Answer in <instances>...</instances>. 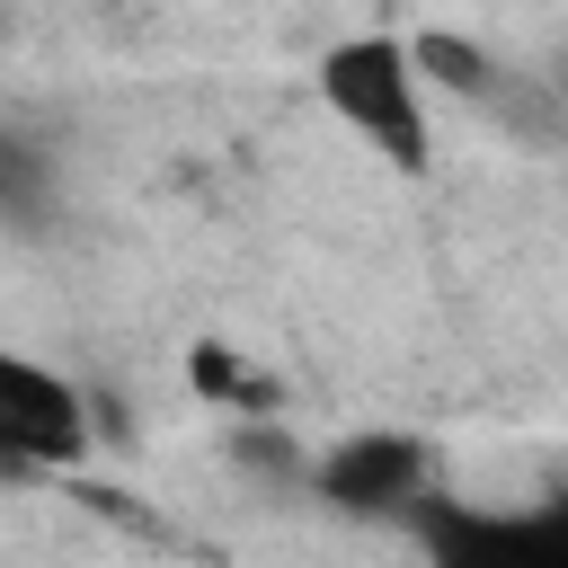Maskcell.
<instances>
[{"instance_id": "6da1fadb", "label": "cell", "mask_w": 568, "mask_h": 568, "mask_svg": "<svg viewBox=\"0 0 568 568\" xmlns=\"http://www.w3.org/2000/svg\"><path fill=\"white\" fill-rule=\"evenodd\" d=\"M320 106L399 178H426L435 160V98L408 62V36L390 27H364V36H337L320 53Z\"/></svg>"}, {"instance_id": "7a4b0ae2", "label": "cell", "mask_w": 568, "mask_h": 568, "mask_svg": "<svg viewBox=\"0 0 568 568\" xmlns=\"http://www.w3.org/2000/svg\"><path fill=\"white\" fill-rule=\"evenodd\" d=\"M408 524L426 541V568H568V488L532 497V506L426 497Z\"/></svg>"}, {"instance_id": "3957f363", "label": "cell", "mask_w": 568, "mask_h": 568, "mask_svg": "<svg viewBox=\"0 0 568 568\" xmlns=\"http://www.w3.org/2000/svg\"><path fill=\"white\" fill-rule=\"evenodd\" d=\"M320 506H337V515H364V524H382V515H417L426 497H435V453H426V435H408V426H355V435H337L328 453H311V479H302Z\"/></svg>"}, {"instance_id": "277c9868", "label": "cell", "mask_w": 568, "mask_h": 568, "mask_svg": "<svg viewBox=\"0 0 568 568\" xmlns=\"http://www.w3.org/2000/svg\"><path fill=\"white\" fill-rule=\"evenodd\" d=\"M89 453V399L71 373L0 346V470H62Z\"/></svg>"}, {"instance_id": "5b68a950", "label": "cell", "mask_w": 568, "mask_h": 568, "mask_svg": "<svg viewBox=\"0 0 568 568\" xmlns=\"http://www.w3.org/2000/svg\"><path fill=\"white\" fill-rule=\"evenodd\" d=\"M408 62H417V80H426V98H488V53L470 44V36H453V27H417L408 36Z\"/></svg>"}, {"instance_id": "8992f818", "label": "cell", "mask_w": 568, "mask_h": 568, "mask_svg": "<svg viewBox=\"0 0 568 568\" xmlns=\"http://www.w3.org/2000/svg\"><path fill=\"white\" fill-rule=\"evenodd\" d=\"M186 382H195L204 399L240 408V417H266V382H257V373H240V355H231V346H195V355H186Z\"/></svg>"}]
</instances>
